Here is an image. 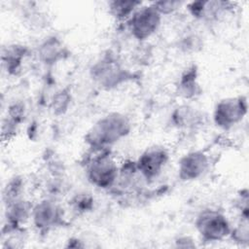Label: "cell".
<instances>
[{"label":"cell","mask_w":249,"mask_h":249,"mask_svg":"<svg viewBox=\"0 0 249 249\" xmlns=\"http://www.w3.org/2000/svg\"><path fill=\"white\" fill-rule=\"evenodd\" d=\"M186 7L192 17L200 20L217 19L231 8V3L226 1H194Z\"/></svg>","instance_id":"10"},{"label":"cell","mask_w":249,"mask_h":249,"mask_svg":"<svg viewBox=\"0 0 249 249\" xmlns=\"http://www.w3.org/2000/svg\"><path fill=\"white\" fill-rule=\"evenodd\" d=\"M248 103L245 96H231L219 100L213 110V122L221 129H231L238 124L247 114Z\"/></svg>","instance_id":"6"},{"label":"cell","mask_w":249,"mask_h":249,"mask_svg":"<svg viewBox=\"0 0 249 249\" xmlns=\"http://www.w3.org/2000/svg\"><path fill=\"white\" fill-rule=\"evenodd\" d=\"M30 219L39 231L49 232L63 224L64 213L54 198H44L33 205Z\"/></svg>","instance_id":"8"},{"label":"cell","mask_w":249,"mask_h":249,"mask_svg":"<svg viewBox=\"0 0 249 249\" xmlns=\"http://www.w3.org/2000/svg\"><path fill=\"white\" fill-rule=\"evenodd\" d=\"M169 160L167 149L161 145L146 148L135 160L138 174L147 182H153L163 171Z\"/></svg>","instance_id":"7"},{"label":"cell","mask_w":249,"mask_h":249,"mask_svg":"<svg viewBox=\"0 0 249 249\" xmlns=\"http://www.w3.org/2000/svg\"><path fill=\"white\" fill-rule=\"evenodd\" d=\"M203 46V41L201 37H199L196 33H189L184 35L182 38L179 39L178 48L183 53H196L201 50Z\"/></svg>","instance_id":"17"},{"label":"cell","mask_w":249,"mask_h":249,"mask_svg":"<svg viewBox=\"0 0 249 249\" xmlns=\"http://www.w3.org/2000/svg\"><path fill=\"white\" fill-rule=\"evenodd\" d=\"M162 16L150 4H142L125 21V27L132 38L143 42L152 37L160 28Z\"/></svg>","instance_id":"5"},{"label":"cell","mask_w":249,"mask_h":249,"mask_svg":"<svg viewBox=\"0 0 249 249\" xmlns=\"http://www.w3.org/2000/svg\"><path fill=\"white\" fill-rule=\"evenodd\" d=\"M209 165L210 160L204 151H190L178 161V177L184 182L197 180L207 172Z\"/></svg>","instance_id":"9"},{"label":"cell","mask_w":249,"mask_h":249,"mask_svg":"<svg viewBox=\"0 0 249 249\" xmlns=\"http://www.w3.org/2000/svg\"><path fill=\"white\" fill-rule=\"evenodd\" d=\"M198 73L196 65L188 66L180 75L177 83V92L185 99H194L200 95L201 88L198 83Z\"/></svg>","instance_id":"11"},{"label":"cell","mask_w":249,"mask_h":249,"mask_svg":"<svg viewBox=\"0 0 249 249\" xmlns=\"http://www.w3.org/2000/svg\"><path fill=\"white\" fill-rule=\"evenodd\" d=\"M22 192V181L18 177H15L7 183V186L3 193V198L4 203L9 204L11 202H14L19 198H22L21 196Z\"/></svg>","instance_id":"19"},{"label":"cell","mask_w":249,"mask_h":249,"mask_svg":"<svg viewBox=\"0 0 249 249\" xmlns=\"http://www.w3.org/2000/svg\"><path fill=\"white\" fill-rule=\"evenodd\" d=\"M152 4L162 17L174 13L183 5V3L180 1H171V0L155 1V2H152Z\"/></svg>","instance_id":"21"},{"label":"cell","mask_w":249,"mask_h":249,"mask_svg":"<svg viewBox=\"0 0 249 249\" xmlns=\"http://www.w3.org/2000/svg\"><path fill=\"white\" fill-rule=\"evenodd\" d=\"M66 55V49L63 43L56 37L46 38L38 47L39 59L47 64L53 65L62 60Z\"/></svg>","instance_id":"12"},{"label":"cell","mask_w":249,"mask_h":249,"mask_svg":"<svg viewBox=\"0 0 249 249\" xmlns=\"http://www.w3.org/2000/svg\"><path fill=\"white\" fill-rule=\"evenodd\" d=\"M143 3L134 0H113L108 2L110 15L119 21H126Z\"/></svg>","instance_id":"14"},{"label":"cell","mask_w":249,"mask_h":249,"mask_svg":"<svg viewBox=\"0 0 249 249\" xmlns=\"http://www.w3.org/2000/svg\"><path fill=\"white\" fill-rule=\"evenodd\" d=\"M93 197L90 194L80 193L74 196L70 201L72 210L77 214H85L89 212L93 207Z\"/></svg>","instance_id":"16"},{"label":"cell","mask_w":249,"mask_h":249,"mask_svg":"<svg viewBox=\"0 0 249 249\" xmlns=\"http://www.w3.org/2000/svg\"><path fill=\"white\" fill-rule=\"evenodd\" d=\"M89 72L92 80L104 89H115L130 79L129 72L111 53L100 56L91 65Z\"/></svg>","instance_id":"3"},{"label":"cell","mask_w":249,"mask_h":249,"mask_svg":"<svg viewBox=\"0 0 249 249\" xmlns=\"http://www.w3.org/2000/svg\"><path fill=\"white\" fill-rule=\"evenodd\" d=\"M195 228L205 242L222 241L229 237L231 224L228 217L217 209H204L196 218Z\"/></svg>","instance_id":"4"},{"label":"cell","mask_w":249,"mask_h":249,"mask_svg":"<svg viewBox=\"0 0 249 249\" xmlns=\"http://www.w3.org/2000/svg\"><path fill=\"white\" fill-rule=\"evenodd\" d=\"M230 236L235 242L240 244H248L249 242V228L248 219H241L240 223L232 227Z\"/></svg>","instance_id":"20"},{"label":"cell","mask_w":249,"mask_h":249,"mask_svg":"<svg viewBox=\"0 0 249 249\" xmlns=\"http://www.w3.org/2000/svg\"><path fill=\"white\" fill-rule=\"evenodd\" d=\"M92 156L86 163L88 181L96 188L107 190L116 185L120 166L110 150L91 151Z\"/></svg>","instance_id":"2"},{"label":"cell","mask_w":249,"mask_h":249,"mask_svg":"<svg viewBox=\"0 0 249 249\" xmlns=\"http://www.w3.org/2000/svg\"><path fill=\"white\" fill-rule=\"evenodd\" d=\"M172 124L178 128H196L203 122L202 113L190 105H181L175 108L171 115Z\"/></svg>","instance_id":"13"},{"label":"cell","mask_w":249,"mask_h":249,"mask_svg":"<svg viewBox=\"0 0 249 249\" xmlns=\"http://www.w3.org/2000/svg\"><path fill=\"white\" fill-rule=\"evenodd\" d=\"M71 103L70 91L66 89L56 91L52 99L51 106L54 114L61 115L65 113Z\"/></svg>","instance_id":"18"},{"label":"cell","mask_w":249,"mask_h":249,"mask_svg":"<svg viewBox=\"0 0 249 249\" xmlns=\"http://www.w3.org/2000/svg\"><path fill=\"white\" fill-rule=\"evenodd\" d=\"M195 240L190 236H180L176 239V246L177 247H183V248H189V247H195L196 244L194 242Z\"/></svg>","instance_id":"22"},{"label":"cell","mask_w":249,"mask_h":249,"mask_svg":"<svg viewBox=\"0 0 249 249\" xmlns=\"http://www.w3.org/2000/svg\"><path fill=\"white\" fill-rule=\"evenodd\" d=\"M131 131L129 118L121 112H110L99 118L87 131L85 142L91 151L109 150Z\"/></svg>","instance_id":"1"},{"label":"cell","mask_w":249,"mask_h":249,"mask_svg":"<svg viewBox=\"0 0 249 249\" xmlns=\"http://www.w3.org/2000/svg\"><path fill=\"white\" fill-rule=\"evenodd\" d=\"M26 54V50L23 46L12 45L9 46L2 54L3 63L10 74H17L21 68V62Z\"/></svg>","instance_id":"15"}]
</instances>
